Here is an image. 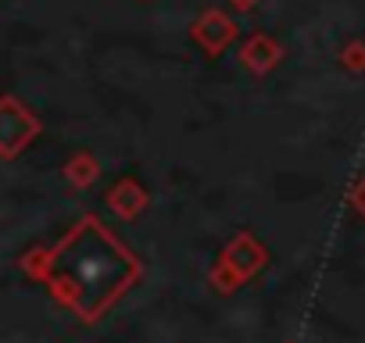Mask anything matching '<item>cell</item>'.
I'll return each mask as SVG.
<instances>
[{"instance_id": "6da1fadb", "label": "cell", "mask_w": 365, "mask_h": 343, "mask_svg": "<svg viewBox=\"0 0 365 343\" xmlns=\"http://www.w3.org/2000/svg\"><path fill=\"white\" fill-rule=\"evenodd\" d=\"M58 275L65 297L86 311V318H97V311L118 300L143 268L93 215H86L58 250Z\"/></svg>"}, {"instance_id": "7a4b0ae2", "label": "cell", "mask_w": 365, "mask_h": 343, "mask_svg": "<svg viewBox=\"0 0 365 343\" xmlns=\"http://www.w3.org/2000/svg\"><path fill=\"white\" fill-rule=\"evenodd\" d=\"M215 265H219L222 272H230L237 283H247L251 275H258V272L269 265V250H265V243H262L255 233L240 229V233L222 247V254H219Z\"/></svg>"}, {"instance_id": "3957f363", "label": "cell", "mask_w": 365, "mask_h": 343, "mask_svg": "<svg viewBox=\"0 0 365 343\" xmlns=\"http://www.w3.org/2000/svg\"><path fill=\"white\" fill-rule=\"evenodd\" d=\"M237 36H240V26H237V19L226 15L222 8H208V11L197 15L194 26H190V40H194L208 58L226 54V51L237 43Z\"/></svg>"}, {"instance_id": "277c9868", "label": "cell", "mask_w": 365, "mask_h": 343, "mask_svg": "<svg viewBox=\"0 0 365 343\" xmlns=\"http://www.w3.org/2000/svg\"><path fill=\"white\" fill-rule=\"evenodd\" d=\"M240 65L251 72V75H269L279 61H283V43L269 33H251L244 43H240Z\"/></svg>"}, {"instance_id": "5b68a950", "label": "cell", "mask_w": 365, "mask_h": 343, "mask_svg": "<svg viewBox=\"0 0 365 343\" xmlns=\"http://www.w3.org/2000/svg\"><path fill=\"white\" fill-rule=\"evenodd\" d=\"M108 204H111V211H115L118 218L133 222V218H140L143 208H147V190H143L133 176H125V179H118V183L108 190Z\"/></svg>"}, {"instance_id": "8992f818", "label": "cell", "mask_w": 365, "mask_h": 343, "mask_svg": "<svg viewBox=\"0 0 365 343\" xmlns=\"http://www.w3.org/2000/svg\"><path fill=\"white\" fill-rule=\"evenodd\" d=\"M336 65L351 75H365V40H347L336 51Z\"/></svg>"}, {"instance_id": "52a82bcc", "label": "cell", "mask_w": 365, "mask_h": 343, "mask_svg": "<svg viewBox=\"0 0 365 343\" xmlns=\"http://www.w3.org/2000/svg\"><path fill=\"white\" fill-rule=\"evenodd\" d=\"M72 179L83 183V186H90V183L97 179V161H93V157H79V161L72 164Z\"/></svg>"}, {"instance_id": "ba28073f", "label": "cell", "mask_w": 365, "mask_h": 343, "mask_svg": "<svg viewBox=\"0 0 365 343\" xmlns=\"http://www.w3.org/2000/svg\"><path fill=\"white\" fill-rule=\"evenodd\" d=\"M347 201H351L354 215H358V218H365V176H358V179H354V186H351Z\"/></svg>"}, {"instance_id": "9c48e42d", "label": "cell", "mask_w": 365, "mask_h": 343, "mask_svg": "<svg viewBox=\"0 0 365 343\" xmlns=\"http://www.w3.org/2000/svg\"><path fill=\"white\" fill-rule=\"evenodd\" d=\"M230 8H233V11H240V15H247V11H255V8H258V0H230Z\"/></svg>"}]
</instances>
